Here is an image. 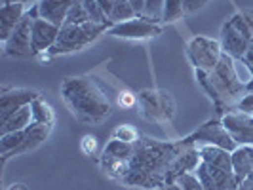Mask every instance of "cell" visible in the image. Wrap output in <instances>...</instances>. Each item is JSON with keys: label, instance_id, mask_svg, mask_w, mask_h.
I'll list each match as a JSON object with an SVG mask.
<instances>
[{"label": "cell", "instance_id": "cell-1", "mask_svg": "<svg viewBox=\"0 0 253 190\" xmlns=\"http://www.w3.org/2000/svg\"><path fill=\"white\" fill-rule=\"evenodd\" d=\"M183 149L185 145L181 141L169 143V141L141 137L131 156L129 173L122 179V185L139 187V189L166 187V175Z\"/></svg>", "mask_w": 253, "mask_h": 190}, {"label": "cell", "instance_id": "cell-2", "mask_svg": "<svg viewBox=\"0 0 253 190\" xmlns=\"http://www.w3.org/2000/svg\"><path fill=\"white\" fill-rule=\"evenodd\" d=\"M61 97L71 114L86 126H99L113 114L109 95L89 76L65 78L61 84Z\"/></svg>", "mask_w": 253, "mask_h": 190}, {"label": "cell", "instance_id": "cell-3", "mask_svg": "<svg viewBox=\"0 0 253 190\" xmlns=\"http://www.w3.org/2000/svg\"><path fill=\"white\" fill-rule=\"evenodd\" d=\"M109 27L111 25H101V23H93V21L82 23V25H63L55 44L46 53L50 57H55V55H67V53L84 50L91 42H95L101 37L103 33H107Z\"/></svg>", "mask_w": 253, "mask_h": 190}, {"label": "cell", "instance_id": "cell-4", "mask_svg": "<svg viewBox=\"0 0 253 190\" xmlns=\"http://www.w3.org/2000/svg\"><path fill=\"white\" fill-rule=\"evenodd\" d=\"M210 80L215 86L217 93H219L221 101L225 103L227 111H234L242 97L248 93V86H244L240 80L236 78L234 57H230L227 53H223L219 65L210 73Z\"/></svg>", "mask_w": 253, "mask_h": 190}, {"label": "cell", "instance_id": "cell-5", "mask_svg": "<svg viewBox=\"0 0 253 190\" xmlns=\"http://www.w3.org/2000/svg\"><path fill=\"white\" fill-rule=\"evenodd\" d=\"M137 107L141 118L152 124H166L175 114V99L166 89H141Z\"/></svg>", "mask_w": 253, "mask_h": 190}, {"label": "cell", "instance_id": "cell-6", "mask_svg": "<svg viewBox=\"0 0 253 190\" xmlns=\"http://www.w3.org/2000/svg\"><path fill=\"white\" fill-rule=\"evenodd\" d=\"M40 17L38 15V4H33L31 10L25 13V17L19 21V25L12 31L6 42H2V53L8 57L27 59L33 57V21Z\"/></svg>", "mask_w": 253, "mask_h": 190}, {"label": "cell", "instance_id": "cell-7", "mask_svg": "<svg viewBox=\"0 0 253 190\" xmlns=\"http://www.w3.org/2000/svg\"><path fill=\"white\" fill-rule=\"evenodd\" d=\"M187 57L194 71L211 73L223 57L221 42L208 37H194L187 44Z\"/></svg>", "mask_w": 253, "mask_h": 190}, {"label": "cell", "instance_id": "cell-8", "mask_svg": "<svg viewBox=\"0 0 253 190\" xmlns=\"http://www.w3.org/2000/svg\"><path fill=\"white\" fill-rule=\"evenodd\" d=\"M181 143L185 147H190V145H194V147H198V145H215V147L227 149L230 152L238 147L236 141L232 139V135L227 131V127L223 126L221 118L219 120L213 118V120L204 122L196 131H192L185 139H181Z\"/></svg>", "mask_w": 253, "mask_h": 190}, {"label": "cell", "instance_id": "cell-9", "mask_svg": "<svg viewBox=\"0 0 253 190\" xmlns=\"http://www.w3.org/2000/svg\"><path fill=\"white\" fill-rule=\"evenodd\" d=\"M107 35L116 38H124V40H147V38H154L158 35H162V25L160 23H152L149 19L137 15L133 19H127V21L109 27Z\"/></svg>", "mask_w": 253, "mask_h": 190}, {"label": "cell", "instance_id": "cell-10", "mask_svg": "<svg viewBox=\"0 0 253 190\" xmlns=\"http://www.w3.org/2000/svg\"><path fill=\"white\" fill-rule=\"evenodd\" d=\"M40 95V91L33 88H2L0 95V124L6 122L12 114L27 105H33Z\"/></svg>", "mask_w": 253, "mask_h": 190}, {"label": "cell", "instance_id": "cell-11", "mask_svg": "<svg viewBox=\"0 0 253 190\" xmlns=\"http://www.w3.org/2000/svg\"><path fill=\"white\" fill-rule=\"evenodd\" d=\"M223 126L227 127V131L232 135V139L236 141V145H248L253 147V116L240 111H228L227 114L221 116Z\"/></svg>", "mask_w": 253, "mask_h": 190}, {"label": "cell", "instance_id": "cell-12", "mask_svg": "<svg viewBox=\"0 0 253 190\" xmlns=\"http://www.w3.org/2000/svg\"><path fill=\"white\" fill-rule=\"evenodd\" d=\"M59 31H61V27L53 25L42 17H37L33 21V51H35V55L50 51L59 37Z\"/></svg>", "mask_w": 253, "mask_h": 190}, {"label": "cell", "instance_id": "cell-13", "mask_svg": "<svg viewBox=\"0 0 253 190\" xmlns=\"http://www.w3.org/2000/svg\"><path fill=\"white\" fill-rule=\"evenodd\" d=\"M200 162H202V156H200L198 147H194V145L185 147L183 152L175 158V162L169 167V171H168V175H166V185L175 183V181H177L181 175H185V173L196 171V167L200 165Z\"/></svg>", "mask_w": 253, "mask_h": 190}, {"label": "cell", "instance_id": "cell-14", "mask_svg": "<svg viewBox=\"0 0 253 190\" xmlns=\"http://www.w3.org/2000/svg\"><path fill=\"white\" fill-rule=\"evenodd\" d=\"M221 48H223V53H227L234 59H242L246 55V51L250 48V40L246 37H242L240 33L232 27L230 21H227L225 25L221 27Z\"/></svg>", "mask_w": 253, "mask_h": 190}, {"label": "cell", "instance_id": "cell-15", "mask_svg": "<svg viewBox=\"0 0 253 190\" xmlns=\"http://www.w3.org/2000/svg\"><path fill=\"white\" fill-rule=\"evenodd\" d=\"M29 6L31 4H23V2L2 4V8H0V40L2 42L8 40L13 29L25 17V13L29 12Z\"/></svg>", "mask_w": 253, "mask_h": 190}, {"label": "cell", "instance_id": "cell-16", "mask_svg": "<svg viewBox=\"0 0 253 190\" xmlns=\"http://www.w3.org/2000/svg\"><path fill=\"white\" fill-rule=\"evenodd\" d=\"M51 127H53L51 124H33V126H29L25 129V139H23V143H21L12 154H8L6 158H2V164H4L8 158L21 156V154H27V152H33L35 149H38L44 141L50 137Z\"/></svg>", "mask_w": 253, "mask_h": 190}, {"label": "cell", "instance_id": "cell-17", "mask_svg": "<svg viewBox=\"0 0 253 190\" xmlns=\"http://www.w3.org/2000/svg\"><path fill=\"white\" fill-rule=\"evenodd\" d=\"M73 2L75 0H38V15L53 25L63 27Z\"/></svg>", "mask_w": 253, "mask_h": 190}, {"label": "cell", "instance_id": "cell-18", "mask_svg": "<svg viewBox=\"0 0 253 190\" xmlns=\"http://www.w3.org/2000/svg\"><path fill=\"white\" fill-rule=\"evenodd\" d=\"M230 158H232V171L240 183L253 175V147L240 145L230 152Z\"/></svg>", "mask_w": 253, "mask_h": 190}, {"label": "cell", "instance_id": "cell-19", "mask_svg": "<svg viewBox=\"0 0 253 190\" xmlns=\"http://www.w3.org/2000/svg\"><path fill=\"white\" fill-rule=\"evenodd\" d=\"M198 151H200V156H202V162H206L208 165H213V167H221V169L232 171L230 151L221 149V147H215V145H198Z\"/></svg>", "mask_w": 253, "mask_h": 190}, {"label": "cell", "instance_id": "cell-20", "mask_svg": "<svg viewBox=\"0 0 253 190\" xmlns=\"http://www.w3.org/2000/svg\"><path fill=\"white\" fill-rule=\"evenodd\" d=\"M99 167L105 175H109L111 179H122L129 173V167H131V160L129 158H118V156H109V154H101V160H99Z\"/></svg>", "mask_w": 253, "mask_h": 190}, {"label": "cell", "instance_id": "cell-21", "mask_svg": "<svg viewBox=\"0 0 253 190\" xmlns=\"http://www.w3.org/2000/svg\"><path fill=\"white\" fill-rule=\"evenodd\" d=\"M35 124V118H33V107L27 105L23 109H19L15 114H12L6 122L0 124V135L4 133H12V131H23L29 126Z\"/></svg>", "mask_w": 253, "mask_h": 190}, {"label": "cell", "instance_id": "cell-22", "mask_svg": "<svg viewBox=\"0 0 253 190\" xmlns=\"http://www.w3.org/2000/svg\"><path fill=\"white\" fill-rule=\"evenodd\" d=\"M210 167V173L213 177L217 190H236L240 181L236 179L234 171H227V169H221V167H213V165H208Z\"/></svg>", "mask_w": 253, "mask_h": 190}, {"label": "cell", "instance_id": "cell-23", "mask_svg": "<svg viewBox=\"0 0 253 190\" xmlns=\"http://www.w3.org/2000/svg\"><path fill=\"white\" fill-rule=\"evenodd\" d=\"M228 21L232 23V27L242 37H246L250 42H253V10H244V12L234 13Z\"/></svg>", "mask_w": 253, "mask_h": 190}, {"label": "cell", "instance_id": "cell-24", "mask_svg": "<svg viewBox=\"0 0 253 190\" xmlns=\"http://www.w3.org/2000/svg\"><path fill=\"white\" fill-rule=\"evenodd\" d=\"M31 107H33L35 124H51V126H53V122H55V111L51 109L50 103L44 101L42 97H38Z\"/></svg>", "mask_w": 253, "mask_h": 190}, {"label": "cell", "instance_id": "cell-25", "mask_svg": "<svg viewBox=\"0 0 253 190\" xmlns=\"http://www.w3.org/2000/svg\"><path fill=\"white\" fill-rule=\"evenodd\" d=\"M133 17H137V13L131 8L129 0H116L113 12L109 15V21L113 25H116V23H122V21H127V19H133Z\"/></svg>", "mask_w": 253, "mask_h": 190}, {"label": "cell", "instance_id": "cell-26", "mask_svg": "<svg viewBox=\"0 0 253 190\" xmlns=\"http://www.w3.org/2000/svg\"><path fill=\"white\" fill-rule=\"evenodd\" d=\"M25 139V129L23 131H12V133H4L0 135V156L6 158L8 154H12Z\"/></svg>", "mask_w": 253, "mask_h": 190}, {"label": "cell", "instance_id": "cell-27", "mask_svg": "<svg viewBox=\"0 0 253 190\" xmlns=\"http://www.w3.org/2000/svg\"><path fill=\"white\" fill-rule=\"evenodd\" d=\"M88 21H91V19H89L86 8H84V2L75 0L69 13H67V19H65L63 25H82V23H88Z\"/></svg>", "mask_w": 253, "mask_h": 190}, {"label": "cell", "instance_id": "cell-28", "mask_svg": "<svg viewBox=\"0 0 253 190\" xmlns=\"http://www.w3.org/2000/svg\"><path fill=\"white\" fill-rule=\"evenodd\" d=\"M185 17V8L183 0H166L164 12H162V21L164 23H175Z\"/></svg>", "mask_w": 253, "mask_h": 190}, {"label": "cell", "instance_id": "cell-29", "mask_svg": "<svg viewBox=\"0 0 253 190\" xmlns=\"http://www.w3.org/2000/svg\"><path fill=\"white\" fill-rule=\"evenodd\" d=\"M113 137L118 141H122V143H127V145H135V143L141 139L139 131L131 126V124H120V126L113 131Z\"/></svg>", "mask_w": 253, "mask_h": 190}, {"label": "cell", "instance_id": "cell-30", "mask_svg": "<svg viewBox=\"0 0 253 190\" xmlns=\"http://www.w3.org/2000/svg\"><path fill=\"white\" fill-rule=\"evenodd\" d=\"M166 0H145V12L141 17L149 19L152 23H160L162 21V12H164Z\"/></svg>", "mask_w": 253, "mask_h": 190}, {"label": "cell", "instance_id": "cell-31", "mask_svg": "<svg viewBox=\"0 0 253 190\" xmlns=\"http://www.w3.org/2000/svg\"><path fill=\"white\" fill-rule=\"evenodd\" d=\"M82 2H84V8H86L89 19H91L93 23H101V25L113 27V23H111L109 17H107V13L103 12V8L97 4V0H82Z\"/></svg>", "mask_w": 253, "mask_h": 190}, {"label": "cell", "instance_id": "cell-32", "mask_svg": "<svg viewBox=\"0 0 253 190\" xmlns=\"http://www.w3.org/2000/svg\"><path fill=\"white\" fill-rule=\"evenodd\" d=\"M234 73L244 86H250L253 82V69L244 59H234Z\"/></svg>", "mask_w": 253, "mask_h": 190}, {"label": "cell", "instance_id": "cell-33", "mask_svg": "<svg viewBox=\"0 0 253 190\" xmlns=\"http://www.w3.org/2000/svg\"><path fill=\"white\" fill-rule=\"evenodd\" d=\"M80 151L84 152L86 156H97L99 154V139L95 137V135H91V133H88V135H84L82 137V141H80Z\"/></svg>", "mask_w": 253, "mask_h": 190}, {"label": "cell", "instance_id": "cell-34", "mask_svg": "<svg viewBox=\"0 0 253 190\" xmlns=\"http://www.w3.org/2000/svg\"><path fill=\"white\" fill-rule=\"evenodd\" d=\"M183 190H204L200 179L196 177V173H185L175 181Z\"/></svg>", "mask_w": 253, "mask_h": 190}, {"label": "cell", "instance_id": "cell-35", "mask_svg": "<svg viewBox=\"0 0 253 190\" xmlns=\"http://www.w3.org/2000/svg\"><path fill=\"white\" fill-rule=\"evenodd\" d=\"M118 105L122 107V109H133L135 105H137V93H133V91H129V89H122L120 93H118Z\"/></svg>", "mask_w": 253, "mask_h": 190}, {"label": "cell", "instance_id": "cell-36", "mask_svg": "<svg viewBox=\"0 0 253 190\" xmlns=\"http://www.w3.org/2000/svg\"><path fill=\"white\" fill-rule=\"evenodd\" d=\"M210 0H183V8H185V13H194L198 10H202L204 6L208 4Z\"/></svg>", "mask_w": 253, "mask_h": 190}, {"label": "cell", "instance_id": "cell-37", "mask_svg": "<svg viewBox=\"0 0 253 190\" xmlns=\"http://www.w3.org/2000/svg\"><path fill=\"white\" fill-rule=\"evenodd\" d=\"M97 4L103 8V12L107 13V17L111 15V12H113L114 4H116V0H97Z\"/></svg>", "mask_w": 253, "mask_h": 190}, {"label": "cell", "instance_id": "cell-38", "mask_svg": "<svg viewBox=\"0 0 253 190\" xmlns=\"http://www.w3.org/2000/svg\"><path fill=\"white\" fill-rule=\"evenodd\" d=\"M129 4H131V8L135 10L137 15H143V12H145V0H129Z\"/></svg>", "mask_w": 253, "mask_h": 190}, {"label": "cell", "instance_id": "cell-39", "mask_svg": "<svg viewBox=\"0 0 253 190\" xmlns=\"http://www.w3.org/2000/svg\"><path fill=\"white\" fill-rule=\"evenodd\" d=\"M238 190H253V175L244 179L240 185H238Z\"/></svg>", "mask_w": 253, "mask_h": 190}, {"label": "cell", "instance_id": "cell-40", "mask_svg": "<svg viewBox=\"0 0 253 190\" xmlns=\"http://www.w3.org/2000/svg\"><path fill=\"white\" fill-rule=\"evenodd\" d=\"M242 59H244V61H246V63H248V65H250V67L253 69V42L250 44V48H248V51H246V55H244Z\"/></svg>", "mask_w": 253, "mask_h": 190}, {"label": "cell", "instance_id": "cell-41", "mask_svg": "<svg viewBox=\"0 0 253 190\" xmlns=\"http://www.w3.org/2000/svg\"><path fill=\"white\" fill-rule=\"evenodd\" d=\"M6 190H31V189L27 187L25 183H12Z\"/></svg>", "mask_w": 253, "mask_h": 190}, {"label": "cell", "instance_id": "cell-42", "mask_svg": "<svg viewBox=\"0 0 253 190\" xmlns=\"http://www.w3.org/2000/svg\"><path fill=\"white\" fill-rule=\"evenodd\" d=\"M0 2H2V4H13V2H23V4H31V6H33V4H37L38 0H0Z\"/></svg>", "mask_w": 253, "mask_h": 190}, {"label": "cell", "instance_id": "cell-43", "mask_svg": "<svg viewBox=\"0 0 253 190\" xmlns=\"http://www.w3.org/2000/svg\"><path fill=\"white\" fill-rule=\"evenodd\" d=\"M166 190H183L177 183H171V185H166Z\"/></svg>", "mask_w": 253, "mask_h": 190}, {"label": "cell", "instance_id": "cell-44", "mask_svg": "<svg viewBox=\"0 0 253 190\" xmlns=\"http://www.w3.org/2000/svg\"><path fill=\"white\" fill-rule=\"evenodd\" d=\"M156 190H166V187H160V189H156Z\"/></svg>", "mask_w": 253, "mask_h": 190}, {"label": "cell", "instance_id": "cell-45", "mask_svg": "<svg viewBox=\"0 0 253 190\" xmlns=\"http://www.w3.org/2000/svg\"><path fill=\"white\" fill-rule=\"evenodd\" d=\"M252 116H253V113H252Z\"/></svg>", "mask_w": 253, "mask_h": 190}, {"label": "cell", "instance_id": "cell-46", "mask_svg": "<svg viewBox=\"0 0 253 190\" xmlns=\"http://www.w3.org/2000/svg\"><path fill=\"white\" fill-rule=\"evenodd\" d=\"M236 190H238V189H236Z\"/></svg>", "mask_w": 253, "mask_h": 190}]
</instances>
